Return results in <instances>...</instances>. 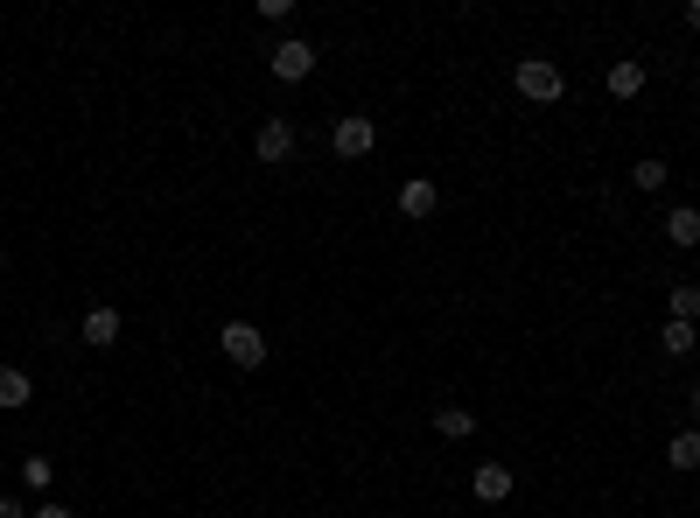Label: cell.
I'll return each instance as SVG.
<instances>
[{"label": "cell", "mask_w": 700, "mask_h": 518, "mask_svg": "<svg viewBox=\"0 0 700 518\" xmlns=\"http://www.w3.org/2000/svg\"><path fill=\"white\" fill-rule=\"evenodd\" d=\"M49 476H56L49 455H29V463H22V484H29V491H49Z\"/></svg>", "instance_id": "17"}, {"label": "cell", "mask_w": 700, "mask_h": 518, "mask_svg": "<svg viewBox=\"0 0 700 518\" xmlns=\"http://www.w3.org/2000/svg\"><path fill=\"white\" fill-rule=\"evenodd\" d=\"M218 351L238 364V372H259V364H267V330H259V322H224L218 330Z\"/></svg>", "instance_id": "2"}, {"label": "cell", "mask_w": 700, "mask_h": 518, "mask_svg": "<svg viewBox=\"0 0 700 518\" xmlns=\"http://www.w3.org/2000/svg\"><path fill=\"white\" fill-rule=\"evenodd\" d=\"M330 147H336V162H365L378 147V126L365 120V112H344V120L330 126Z\"/></svg>", "instance_id": "3"}, {"label": "cell", "mask_w": 700, "mask_h": 518, "mask_svg": "<svg viewBox=\"0 0 700 518\" xmlns=\"http://www.w3.org/2000/svg\"><path fill=\"white\" fill-rule=\"evenodd\" d=\"M35 399V378L22 372V364H0V414H22Z\"/></svg>", "instance_id": "9"}, {"label": "cell", "mask_w": 700, "mask_h": 518, "mask_svg": "<svg viewBox=\"0 0 700 518\" xmlns=\"http://www.w3.org/2000/svg\"><path fill=\"white\" fill-rule=\"evenodd\" d=\"M666 301H673V322H700V287L693 280H679Z\"/></svg>", "instance_id": "15"}, {"label": "cell", "mask_w": 700, "mask_h": 518, "mask_svg": "<svg viewBox=\"0 0 700 518\" xmlns=\"http://www.w3.org/2000/svg\"><path fill=\"white\" fill-rule=\"evenodd\" d=\"M666 463H673V470H700V428H679V434L666 441Z\"/></svg>", "instance_id": "14"}, {"label": "cell", "mask_w": 700, "mask_h": 518, "mask_svg": "<svg viewBox=\"0 0 700 518\" xmlns=\"http://www.w3.org/2000/svg\"><path fill=\"white\" fill-rule=\"evenodd\" d=\"M666 239H673V245H687V253H693V245H700V210H693V203H679V210H666Z\"/></svg>", "instance_id": "11"}, {"label": "cell", "mask_w": 700, "mask_h": 518, "mask_svg": "<svg viewBox=\"0 0 700 518\" xmlns=\"http://www.w3.org/2000/svg\"><path fill=\"white\" fill-rule=\"evenodd\" d=\"M658 351H666V357L700 351V322H666V330H658Z\"/></svg>", "instance_id": "12"}, {"label": "cell", "mask_w": 700, "mask_h": 518, "mask_svg": "<svg viewBox=\"0 0 700 518\" xmlns=\"http://www.w3.org/2000/svg\"><path fill=\"white\" fill-rule=\"evenodd\" d=\"M253 155L267 162V168H280V162H295V126H288V120H267V126L253 133Z\"/></svg>", "instance_id": "5"}, {"label": "cell", "mask_w": 700, "mask_h": 518, "mask_svg": "<svg viewBox=\"0 0 700 518\" xmlns=\"http://www.w3.org/2000/svg\"><path fill=\"white\" fill-rule=\"evenodd\" d=\"M0 518H29V505H14V497H0Z\"/></svg>", "instance_id": "19"}, {"label": "cell", "mask_w": 700, "mask_h": 518, "mask_svg": "<svg viewBox=\"0 0 700 518\" xmlns=\"http://www.w3.org/2000/svg\"><path fill=\"white\" fill-rule=\"evenodd\" d=\"M610 99H637V91H645V64H637V56H623V64H610Z\"/></svg>", "instance_id": "10"}, {"label": "cell", "mask_w": 700, "mask_h": 518, "mask_svg": "<svg viewBox=\"0 0 700 518\" xmlns=\"http://www.w3.org/2000/svg\"><path fill=\"white\" fill-rule=\"evenodd\" d=\"M120 330H126V322H120V309H105V301L78 322V337L91 343V351H112V343H120Z\"/></svg>", "instance_id": "7"}, {"label": "cell", "mask_w": 700, "mask_h": 518, "mask_svg": "<svg viewBox=\"0 0 700 518\" xmlns=\"http://www.w3.org/2000/svg\"><path fill=\"white\" fill-rule=\"evenodd\" d=\"M666 176H673V168L658 162V155H645V162L631 168V183H637V189H666Z\"/></svg>", "instance_id": "16"}, {"label": "cell", "mask_w": 700, "mask_h": 518, "mask_svg": "<svg viewBox=\"0 0 700 518\" xmlns=\"http://www.w3.org/2000/svg\"><path fill=\"white\" fill-rule=\"evenodd\" d=\"M434 210H442V189H434L427 176H407V183H400V218L421 224V218H434Z\"/></svg>", "instance_id": "6"}, {"label": "cell", "mask_w": 700, "mask_h": 518, "mask_svg": "<svg viewBox=\"0 0 700 518\" xmlns=\"http://www.w3.org/2000/svg\"><path fill=\"white\" fill-rule=\"evenodd\" d=\"M512 85H519V99H533V106H554L560 91H567V70L554 64V56H519Z\"/></svg>", "instance_id": "1"}, {"label": "cell", "mask_w": 700, "mask_h": 518, "mask_svg": "<svg viewBox=\"0 0 700 518\" xmlns=\"http://www.w3.org/2000/svg\"><path fill=\"white\" fill-rule=\"evenodd\" d=\"M687 29H693V35H700V0H687Z\"/></svg>", "instance_id": "20"}, {"label": "cell", "mask_w": 700, "mask_h": 518, "mask_svg": "<svg viewBox=\"0 0 700 518\" xmlns=\"http://www.w3.org/2000/svg\"><path fill=\"white\" fill-rule=\"evenodd\" d=\"M29 518H70V505H35Z\"/></svg>", "instance_id": "18"}, {"label": "cell", "mask_w": 700, "mask_h": 518, "mask_svg": "<svg viewBox=\"0 0 700 518\" xmlns=\"http://www.w3.org/2000/svg\"><path fill=\"white\" fill-rule=\"evenodd\" d=\"M267 70H274L280 85H301V78H309V70H315V49L301 43V35H288V43H274V56H267Z\"/></svg>", "instance_id": "4"}, {"label": "cell", "mask_w": 700, "mask_h": 518, "mask_svg": "<svg viewBox=\"0 0 700 518\" xmlns=\"http://www.w3.org/2000/svg\"><path fill=\"white\" fill-rule=\"evenodd\" d=\"M693 420H700V378H693Z\"/></svg>", "instance_id": "21"}, {"label": "cell", "mask_w": 700, "mask_h": 518, "mask_svg": "<svg viewBox=\"0 0 700 518\" xmlns=\"http://www.w3.org/2000/svg\"><path fill=\"white\" fill-rule=\"evenodd\" d=\"M469 491H477V505H504V497H512V470H504V463H477Z\"/></svg>", "instance_id": "8"}, {"label": "cell", "mask_w": 700, "mask_h": 518, "mask_svg": "<svg viewBox=\"0 0 700 518\" xmlns=\"http://www.w3.org/2000/svg\"><path fill=\"white\" fill-rule=\"evenodd\" d=\"M434 434H442V441H469V434H477V414H469V407H442V414H434Z\"/></svg>", "instance_id": "13"}]
</instances>
